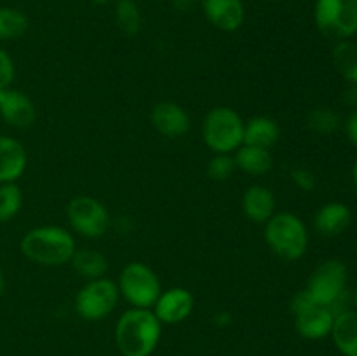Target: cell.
<instances>
[{
	"label": "cell",
	"instance_id": "1",
	"mask_svg": "<svg viewBox=\"0 0 357 356\" xmlns=\"http://www.w3.org/2000/svg\"><path fill=\"white\" fill-rule=\"evenodd\" d=\"M162 323L152 309L131 307L115 325V342L122 356H150L159 344Z\"/></svg>",
	"mask_w": 357,
	"mask_h": 356
},
{
	"label": "cell",
	"instance_id": "2",
	"mask_svg": "<svg viewBox=\"0 0 357 356\" xmlns=\"http://www.w3.org/2000/svg\"><path fill=\"white\" fill-rule=\"evenodd\" d=\"M21 253L33 264L58 267L72 260L77 250L75 239L59 225H40L21 237Z\"/></svg>",
	"mask_w": 357,
	"mask_h": 356
},
{
	"label": "cell",
	"instance_id": "3",
	"mask_svg": "<svg viewBox=\"0 0 357 356\" xmlns=\"http://www.w3.org/2000/svg\"><path fill=\"white\" fill-rule=\"evenodd\" d=\"M265 243L278 257L284 260H298L309 246L305 223L295 213H274L265 222Z\"/></svg>",
	"mask_w": 357,
	"mask_h": 356
},
{
	"label": "cell",
	"instance_id": "4",
	"mask_svg": "<svg viewBox=\"0 0 357 356\" xmlns=\"http://www.w3.org/2000/svg\"><path fill=\"white\" fill-rule=\"evenodd\" d=\"M243 117L230 107H215L202 121V140L215 154H232L244 143Z\"/></svg>",
	"mask_w": 357,
	"mask_h": 356
},
{
	"label": "cell",
	"instance_id": "5",
	"mask_svg": "<svg viewBox=\"0 0 357 356\" xmlns=\"http://www.w3.org/2000/svg\"><path fill=\"white\" fill-rule=\"evenodd\" d=\"M117 286L121 297L139 309H152L162 292L159 276L143 262H131L126 265L119 276Z\"/></svg>",
	"mask_w": 357,
	"mask_h": 356
},
{
	"label": "cell",
	"instance_id": "6",
	"mask_svg": "<svg viewBox=\"0 0 357 356\" xmlns=\"http://www.w3.org/2000/svg\"><path fill=\"white\" fill-rule=\"evenodd\" d=\"M347 267L344 262L340 260H326L316 267V271L310 274L309 283H307L305 290L310 300L319 306L335 307L342 300L345 293V286H347ZM337 314V313H335Z\"/></svg>",
	"mask_w": 357,
	"mask_h": 356
},
{
	"label": "cell",
	"instance_id": "7",
	"mask_svg": "<svg viewBox=\"0 0 357 356\" xmlns=\"http://www.w3.org/2000/svg\"><path fill=\"white\" fill-rule=\"evenodd\" d=\"M314 20L323 35L347 40L357 34V0H317Z\"/></svg>",
	"mask_w": 357,
	"mask_h": 356
},
{
	"label": "cell",
	"instance_id": "8",
	"mask_svg": "<svg viewBox=\"0 0 357 356\" xmlns=\"http://www.w3.org/2000/svg\"><path fill=\"white\" fill-rule=\"evenodd\" d=\"M119 299L117 283L108 278L91 279L75 295V311L82 320L100 321L117 307Z\"/></svg>",
	"mask_w": 357,
	"mask_h": 356
},
{
	"label": "cell",
	"instance_id": "9",
	"mask_svg": "<svg viewBox=\"0 0 357 356\" xmlns=\"http://www.w3.org/2000/svg\"><path fill=\"white\" fill-rule=\"evenodd\" d=\"M70 225L77 234L89 239H98L110 229V213L107 206L91 195H77L66 208Z\"/></svg>",
	"mask_w": 357,
	"mask_h": 356
},
{
	"label": "cell",
	"instance_id": "10",
	"mask_svg": "<svg viewBox=\"0 0 357 356\" xmlns=\"http://www.w3.org/2000/svg\"><path fill=\"white\" fill-rule=\"evenodd\" d=\"M291 311L295 314L296 332L303 339L319 341V339L331 335L335 318H337L335 311L331 307L314 304L303 290L300 293H296L295 299H293Z\"/></svg>",
	"mask_w": 357,
	"mask_h": 356
},
{
	"label": "cell",
	"instance_id": "11",
	"mask_svg": "<svg viewBox=\"0 0 357 356\" xmlns=\"http://www.w3.org/2000/svg\"><path fill=\"white\" fill-rule=\"evenodd\" d=\"M0 117L13 128L26 129L37 119V108L23 91L3 87L0 89Z\"/></svg>",
	"mask_w": 357,
	"mask_h": 356
},
{
	"label": "cell",
	"instance_id": "12",
	"mask_svg": "<svg viewBox=\"0 0 357 356\" xmlns=\"http://www.w3.org/2000/svg\"><path fill=\"white\" fill-rule=\"evenodd\" d=\"M194 306L195 300L190 290L173 286V288H167L166 292H160L152 311L159 318L160 323L176 325L190 316Z\"/></svg>",
	"mask_w": 357,
	"mask_h": 356
},
{
	"label": "cell",
	"instance_id": "13",
	"mask_svg": "<svg viewBox=\"0 0 357 356\" xmlns=\"http://www.w3.org/2000/svg\"><path fill=\"white\" fill-rule=\"evenodd\" d=\"M150 122L155 131L166 138H180L190 129V117L176 101H159L153 105Z\"/></svg>",
	"mask_w": 357,
	"mask_h": 356
},
{
	"label": "cell",
	"instance_id": "14",
	"mask_svg": "<svg viewBox=\"0 0 357 356\" xmlns=\"http://www.w3.org/2000/svg\"><path fill=\"white\" fill-rule=\"evenodd\" d=\"M204 16L222 31H236L246 20L243 0H201Z\"/></svg>",
	"mask_w": 357,
	"mask_h": 356
},
{
	"label": "cell",
	"instance_id": "15",
	"mask_svg": "<svg viewBox=\"0 0 357 356\" xmlns=\"http://www.w3.org/2000/svg\"><path fill=\"white\" fill-rule=\"evenodd\" d=\"M28 156L23 143L13 136L0 135V184H14L26 170Z\"/></svg>",
	"mask_w": 357,
	"mask_h": 356
},
{
	"label": "cell",
	"instance_id": "16",
	"mask_svg": "<svg viewBox=\"0 0 357 356\" xmlns=\"http://www.w3.org/2000/svg\"><path fill=\"white\" fill-rule=\"evenodd\" d=\"M352 222L351 208L344 202H326L317 209L316 216H314V227L317 232L324 237H337L340 236L344 230L349 229Z\"/></svg>",
	"mask_w": 357,
	"mask_h": 356
},
{
	"label": "cell",
	"instance_id": "17",
	"mask_svg": "<svg viewBox=\"0 0 357 356\" xmlns=\"http://www.w3.org/2000/svg\"><path fill=\"white\" fill-rule=\"evenodd\" d=\"M243 212L251 222L265 223L275 213V195L265 185H251L243 195Z\"/></svg>",
	"mask_w": 357,
	"mask_h": 356
},
{
	"label": "cell",
	"instance_id": "18",
	"mask_svg": "<svg viewBox=\"0 0 357 356\" xmlns=\"http://www.w3.org/2000/svg\"><path fill=\"white\" fill-rule=\"evenodd\" d=\"M281 129L275 119L268 115H255L244 122V143L243 145L261 147L271 150L279 142Z\"/></svg>",
	"mask_w": 357,
	"mask_h": 356
},
{
	"label": "cell",
	"instance_id": "19",
	"mask_svg": "<svg viewBox=\"0 0 357 356\" xmlns=\"http://www.w3.org/2000/svg\"><path fill=\"white\" fill-rule=\"evenodd\" d=\"M335 346L344 356H357V311H342L331 330Z\"/></svg>",
	"mask_w": 357,
	"mask_h": 356
},
{
	"label": "cell",
	"instance_id": "20",
	"mask_svg": "<svg viewBox=\"0 0 357 356\" xmlns=\"http://www.w3.org/2000/svg\"><path fill=\"white\" fill-rule=\"evenodd\" d=\"M234 161H236V166L241 171L253 175V177L267 175L274 166V157H272L271 150L253 145H241L236 150Z\"/></svg>",
	"mask_w": 357,
	"mask_h": 356
},
{
	"label": "cell",
	"instance_id": "21",
	"mask_svg": "<svg viewBox=\"0 0 357 356\" xmlns=\"http://www.w3.org/2000/svg\"><path fill=\"white\" fill-rule=\"evenodd\" d=\"M73 271L79 276L86 279H98L105 278V274L108 272V258L103 253L96 250H91V248H82V250H75L72 260Z\"/></svg>",
	"mask_w": 357,
	"mask_h": 356
},
{
	"label": "cell",
	"instance_id": "22",
	"mask_svg": "<svg viewBox=\"0 0 357 356\" xmlns=\"http://www.w3.org/2000/svg\"><path fill=\"white\" fill-rule=\"evenodd\" d=\"M333 65L342 79L357 86V42H338L333 49Z\"/></svg>",
	"mask_w": 357,
	"mask_h": 356
},
{
	"label": "cell",
	"instance_id": "23",
	"mask_svg": "<svg viewBox=\"0 0 357 356\" xmlns=\"http://www.w3.org/2000/svg\"><path fill=\"white\" fill-rule=\"evenodd\" d=\"M115 24L128 37H135L139 34L143 16L135 0H117L115 2Z\"/></svg>",
	"mask_w": 357,
	"mask_h": 356
},
{
	"label": "cell",
	"instance_id": "24",
	"mask_svg": "<svg viewBox=\"0 0 357 356\" xmlns=\"http://www.w3.org/2000/svg\"><path fill=\"white\" fill-rule=\"evenodd\" d=\"M28 16L14 7H0V40H16L28 31Z\"/></svg>",
	"mask_w": 357,
	"mask_h": 356
},
{
	"label": "cell",
	"instance_id": "25",
	"mask_svg": "<svg viewBox=\"0 0 357 356\" xmlns=\"http://www.w3.org/2000/svg\"><path fill=\"white\" fill-rule=\"evenodd\" d=\"M21 205H23V194L20 185L16 181L0 184V223L13 220L20 213Z\"/></svg>",
	"mask_w": 357,
	"mask_h": 356
},
{
	"label": "cell",
	"instance_id": "26",
	"mask_svg": "<svg viewBox=\"0 0 357 356\" xmlns=\"http://www.w3.org/2000/svg\"><path fill=\"white\" fill-rule=\"evenodd\" d=\"M340 124V117L335 110L328 107H317L307 115V126L312 129L314 133H321V135H330Z\"/></svg>",
	"mask_w": 357,
	"mask_h": 356
},
{
	"label": "cell",
	"instance_id": "27",
	"mask_svg": "<svg viewBox=\"0 0 357 356\" xmlns=\"http://www.w3.org/2000/svg\"><path fill=\"white\" fill-rule=\"evenodd\" d=\"M237 170L232 154H215L208 164V175L215 181H225Z\"/></svg>",
	"mask_w": 357,
	"mask_h": 356
},
{
	"label": "cell",
	"instance_id": "28",
	"mask_svg": "<svg viewBox=\"0 0 357 356\" xmlns=\"http://www.w3.org/2000/svg\"><path fill=\"white\" fill-rule=\"evenodd\" d=\"M291 180L293 184L296 185L298 188L305 192H312L317 185V178L309 168L305 166H295L291 170Z\"/></svg>",
	"mask_w": 357,
	"mask_h": 356
},
{
	"label": "cell",
	"instance_id": "29",
	"mask_svg": "<svg viewBox=\"0 0 357 356\" xmlns=\"http://www.w3.org/2000/svg\"><path fill=\"white\" fill-rule=\"evenodd\" d=\"M14 75H16V68H14L13 58L6 49L0 47V89L13 86Z\"/></svg>",
	"mask_w": 357,
	"mask_h": 356
},
{
	"label": "cell",
	"instance_id": "30",
	"mask_svg": "<svg viewBox=\"0 0 357 356\" xmlns=\"http://www.w3.org/2000/svg\"><path fill=\"white\" fill-rule=\"evenodd\" d=\"M345 133H347L349 142L357 149V110L352 112L345 122Z\"/></svg>",
	"mask_w": 357,
	"mask_h": 356
},
{
	"label": "cell",
	"instance_id": "31",
	"mask_svg": "<svg viewBox=\"0 0 357 356\" xmlns=\"http://www.w3.org/2000/svg\"><path fill=\"white\" fill-rule=\"evenodd\" d=\"M199 2H201V0H171L174 9L181 10V13H187V10H190L192 7L197 6Z\"/></svg>",
	"mask_w": 357,
	"mask_h": 356
},
{
	"label": "cell",
	"instance_id": "32",
	"mask_svg": "<svg viewBox=\"0 0 357 356\" xmlns=\"http://www.w3.org/2000/svg\"><path fill=\"white\" fill-rule=\"evenodd\" d=\"M3 292H6V276H3L2 267H0V297L3 295Z\"/></svg>",
	"mask_w": 357,
	"mask_h": 356
},
{
	"label": "cell",
	"instance_id": "33",
	"mask_svg": "<svg viewBox=\"0 0 357 356\" xmlns=\"http://www.w3.org/2000/svg\"><path fill=\"white\" fill-rule=\"evenodd\" d=\"M352 180H354V185H356V191H357V161H356L354 168H352Z\"/></svg>",
	"mask_w": 357,
	"mask_h": 356
},
{
	"label": "cell",
	"instance_id": "34",
	"mask_svg": "<svg viewBox=\"0 0 357 356\" xmlns=\"http://www.w3.org/2000/svg\"><path fill=\"white\" fill-rule=\"evenodd\" d=\"M91 3H96V6H105V3L112 2V0H89Z\"/></svg>",
	"mask_w": 357,
	"mask_h": 356
},
{
	"label": "cell",
	"instance_id": "35",
	"mask_svg": "<svg viewBox=\"0 0 357 356\" xmlns=\"http://www.w3.org/2000/svg\"><path fill=\"white\" fill-rule=\"evenodd\" d=\"M352 304H354V307H356V311H357V286H356L354 293H352Z\"/></svg>",
	"mask_w": 357,
	"mask_h": 356
},
{
	"label": "cell",
	"instance_id": "36",
	"mask_svg": "<svg viewBox=\"0 0 357 356\" xmlns=\"http://www.w3.org/2000/svg\"><path fill=\"white\" fill-rule=\"evenodd\" d=\"M267 2H275V0H267Z\"/></svg>",
	"mask_w": 357,
	"mask_h": 356
}]
</instances>
